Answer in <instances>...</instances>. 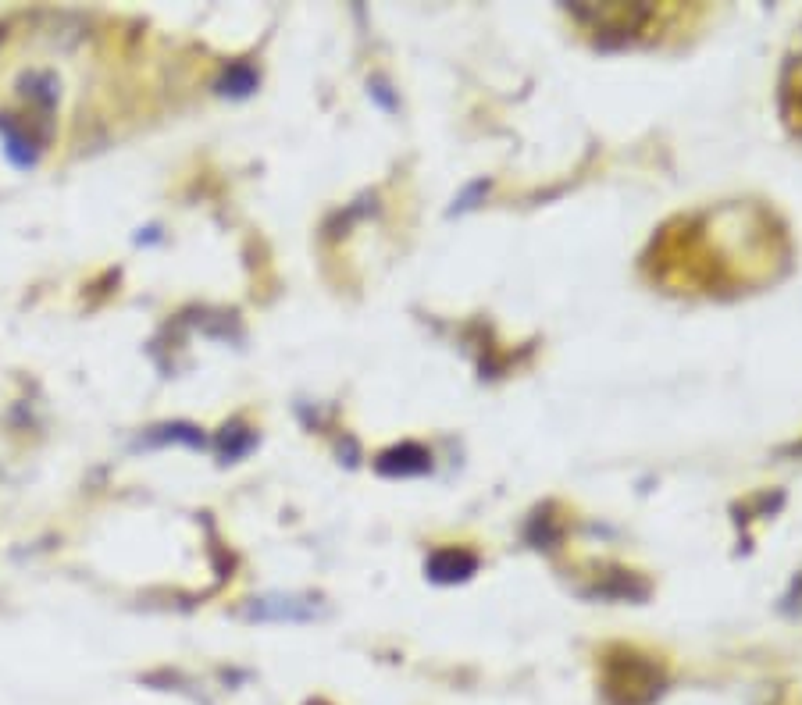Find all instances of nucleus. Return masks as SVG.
<instances>
[{
    "label": "nucleus",
    "mask_w": 802,
    "mask_h": 705,
    "mask_svg": "<svg viewBox=\"0 0 802 705\" xmlns=\"http://www.w3.org/2000/svg\"><path fill=\"white\" fill-rule=\"evenodd\" d=\"M428 467H432V460H428V453L418 446H400L378 460V470H382V474H425Z\"/></svg>",
    "instance_id": "1"
},
{
    "label": "nucleus",
    "mask_w": 802,
    "mask_h": 705,
    "mask_svg": "<svg viewBox=\"0 0 802 705\" xmlns=\"http://www.w3.org/2000/svg\"><path fill=\"white\" fill-rule=\"evenodd\" d=\"M471 570H475V556H467V552H439L432 560L435 581H464Z\"/></svg>",
    "instance_id": "2"
}]
</instances>
